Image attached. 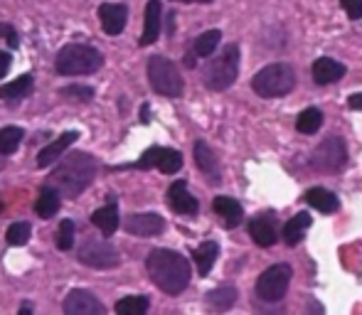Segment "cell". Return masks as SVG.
<instances>
[{"label":"cell","instance_id":"6da1fadb","mask_svg":"<svg viewBox=\"0 0 362 315\" xmlns=\"http://www.w3.org/2000/svg\"><path fill=\"white\" fill-rule=\"evenodd\" d=\"M146 268L151 281L168 296H177L190 283V261L170 249H156L146 258Z\"/></svg>","mask_w":362,"mask_h":315},{"label":"cell","instance_id":"7a4b0ae2","mask_svg":"<svg viewBox=\"0 0 362 315\" xmlns=\"http://www.w3.org/2000/svg\"><path fill=\"white\" fill-rule=\"evenodd\" d=\"M96 175V160L89 153H74L69 158H64L54 172L49 175V185L59 192L62 197H79L86 187L91 185Z\"/></svg>","mask_w":362,"mask_h":315},{"label":"cell","instance_id":"3957f363","mask_svg":"<svg viewBox=\"0 0 362 315\" xmlns=\"http://www.w3.org/2000/svg\"><path fill=\"white\" fill-rule=\"evenodd\" d=\"M104 57L89 44H67L57 54V72L64 77H79V74H94L101 69Z\"/></svg>","mask_w":362,"mask_h":315},{"label":"cell","instance_id":"277c9868","mask_svg":"<svg viewBox=\"0 0 362 315\" xmlns=\"http://www.w3.org/2000/svg\"><path fill=\"white\" fill-rule=\"evenodd\" d=\"M296 86V74L288 64L284 62H274L267 64L264 69H259L252 79V89L257 91L264 99H274V96H284L288 94Z\"/></svg>","mask_w":362,"mask_h":315},{"label":"cell","instance_id":"5b68a950","mask_svg":"<svg viewBox=\"0 0 362 315\" xmlns=\"http://www.w3.org/2000/svg\"><path fill=\"white\" fill-rule=\"evenodd\" d=\"M239 74V47L237 44H227L217 59H212L210 67L205 72V84L212 91H224L237 81Z\"/></svg>","mask_w":362,"mask_h":315},{"label":"cell","instance_id":"8992f818","mask_svg":"<svg viewBox=\"0 0 362 315\" xmlns=\"http://www.w3.org/2000/svg\"><path fill=\"white\" fill-rule=\"evenodd\" d=\"M148 79H151V86L163 96H175L182 94V79L177 67L165 57H151L148 59Z\"/></svg>","mask_w":362,"mask_h":315},{"label":"cell","instance_id":"52a82bcc","mask_svg":"<svg viewBox=\"0 0 362 315\" xmlns=\"http://www.w3.org/2000/svg\"><path fill=\"white\" fill-rule=\"evenodd\" d=\"M291 283V266L288 263H274L259 276L257 281V296L264 303H279L288 291Z\"/></svg>","mask_w":362,"mask_h":315},{"label":"cell","instance_id":"ba28073f","mask_svg":"<svg viewBox=\"0 0 362 315\" xmlns=\"http://www.w3.org/2000/svg\"><path fill=\"white\" fill-rule=\"evenodd\" d=\"M310 165L320 172H338L348 165V145L343 138L333 136V138H325L318 148L310 155Z\"/></svg>","mask_w":362,"mask_h":315},{"label":"cell","instance_id":"9c48e42d","mask_svg":"<svg viewBox=\"0 0 362 315\" xmlns=\"http://www.w3.org/2000/svg\"><path fill=\"white\" fill-rule=\"evenodd\" d=\"M79 261L94 268H114L119 263V254L104 239H86L79 249Z\"/></svg>","mask_w":362,"mask_h":315},{"label":"cell","instance_id":"30bf717a","mask_svg":"<svg viewBox=\"0 0 362 315\" xmlns=\"http://www.w3.org/2000/svg\"><path fill=\"white\" fill-rule=\"evenodd\" d=\"M136 167H141V170L158 167V170L165 172V175H173V172H177L182 167V155L173 148H151V150H146Z\"/></svg>","mask_w":362,"mask_h":315},{"label":"cell","instance_id":"8fae6325","mask_svg":"<svg viewBox=\"0 0 362 315\" xmlns=\"http://www.w3.org/2000/svg\"><path fill=\"white\" fill-rule=\"evenodd\" d=\"M124 227H126V232L134 237H156L165 230V222H163V217L156 215V212H144V215L126 217Z\"/></svg>","mask_w":362,"mask_h":315},{"label":"cell","instance_id":"7c38bea8","mask_svg":"<svg viewBox=\"0 0 362 315\" xmlns=\"http://www.w3.org/2000/svg\"><path fill=\"white\" fill-rule=\"evenodd\" d=\"M64 313L67 315H101L104 313V306H101V301L94 293L76 288V291H72L67 296V301H64Z\"/></svg>","mask_w":362,"mask_h":315},{"label":"cell","instance_id":"4fadbf2b","mask_svg":"<svg viewBox=\"0 0 362 315\" xmlns=\"http://www.w3.org/2000/svg\"><path fill=\"white\" fill-rule=\"evenodd\" d=\"M168 205H170V210L177 212V215H190V217L197 215V210H200L197 200L187 192L185 180H177L170 185V190H168Z\"/></svg>","mask_w":362,"mask_h":315},{"label":"cell","instance_id":"5bb4252c","mask_svg":"<svg viewBox=\"0 0 362 315\" xmlns=\"http://www.w3.org/2000/svg\"><path fill=\"white\" fill-rule=\"evenodd\" d=\"M99 20L101 28L109 35H119L126 28V20H129V8L121 3H104L99 8Z\"/></svg>","mask_w":362,"mask_h":315},{"label":"cell","instance_id":"9a60e30c","mask_svg":"<svg viewBox=\"0 0 362 315\" xmlns=\"http://www.w3.org/2000/svg\"><path fill=\"white\" fill-rule=\"evenodd\" d=\"M249 237L254 239V244L262 249H269L276 244V222L269 215H259L249 222Z\"/></svg>","mask_w":362,"mask_h":315},{"label":"cell","instance_id":"2e32d148","mask_svg":"<svg viewBox=\"0 0 362 315\" xmlns=\"http://www.w3.org/2000/svg\"><path fill=\"white\" fill-rule=\"evenodd\" d=\"M195 162H197V167L205 172L210 182H215V185H217V182H222L219 160H217V155L212 153V148L205 143V141H197V143H195Z\"/></svg>","mask_w":362,"mask_h":315},{"label":"cell","instance_id":"e0dca14e","mask_svg":"<svg viewBox=\"0 0 362 315\" xmlns=\"http://www.w3.org/2000/svg\"><path fill=\"white\" fill-rule=\"evenodd\" d=\"M345 77V64H340L338 59L330 57H320L313 62V79L315 84L325 86V84H335Z\"/></svg>","mask_w":362,"mask_h":315},{"label":"cell","instance_id":"ac0fdd59","mask_svg":"<svg viewBox=\"0 0 362 315\" xmlns=\"http://www.w3.org/2000/svg\"><path fill=\"white\" fill-rule=\"evenodd\" d=\"M212 210L222 217L224 227H229V230H234V227L242 225L244 210H242V205L234 200V197H224V195L215 197V202H212Z\"/></svg>","mask_w":362,"mask_h":315},{"label":"cell","instance_id":"d6986e66","mask_svg":"<svg viewBox=\"0 0 362 315\" xmlns=\"http://www.w3.org/2000/svg\"><path fill=\"white\" fill-rule=\"evenodd\" d=\"M160 15H163L160 0H148L146 28H144V35H141V40H139L141 47H148V44H153L158 40V35H160Z\"/></svg>","mask_w":362,"mask_h":315},{"label":"cell","instance_id":"ffe728a7","mask_svg":"<svg viewBox=\"0 0 362 315\" xmlns=\"http://www.w3.org/2000/svg\"><path fill=\"white\" fill-rule=\"evenodd\" d=\"M303 200L308 202L310 207H315L318 212H325V215L338 212V207H340L338 197H335L330 190H325V187H310V190L303 195Z\"/></svg>","mask_w":362,"mask_h":315},{"label":"cell","instance_id":"44dd1931","mask_svg":"<svg viewBox=\"0 0 362 315\" xmlns=\"http://www.w3.org/2000/svg\"><path fill=\"white\" fill-rule=\"evenodd\" d=\"M76 138H79V136H76L74 131H69V133H64L62 138H57L54 143H49L47 148H42V150H40V155H37V167L52 165V162L57 160V158H62V153L69 148V145L74 143Z\"/></svg>","mask_w":362,"mask_h":315},{"label":"cell","instance_id":"7402d4cb","mask_svg":"<svg viewBox=\"0 0 362 315\" xmlns=\"http://www.w3.org/2000/svg\"><path fill=\"white\" fill-rule=\"evenodd\" d=\"M308 227H310V215L308 212H298V215L291 217L288 225L284 227V242H286L288 246H298V244L303 242Z\"/></svg>","mask_w":362,"mask_h":315},{"label":"cell","instance_id":"603a6c76","mask_svg":"<svg viewBox=\"0 0 362 315\" xmlns=\"http://www.w3.org/2000/svg\"><path fill=\"white\" fill-rule=\"evenodd\" d=\"M59 197H62V195H59L52 185L42 187V190H40V195H37V202H35V212H37L42 220L54 217V215H57V210H59Z\"/></svg>","mask_w":362,"mask_h":315},{"label":"cell","instance_id":"cb8c5ba5","mask_svg":"<svg viewBox=\"0 0 362 315\" xmlns=\"http://www.w3.org/2000/svg\"><path fill=\"white\" fill-rule=\"evenodd\" d=\"M91 222H94V227H99L101 234L111 237L116 230H119V210H116V205L111 202V205L96 210L94 215H91Z\"/></svg>","mask_w":362,"mask_h":315},{"label":"cell","instance_id":"d4e9b609","mask_svg":"<svg viewBox=\"0 0 362 315\" xmlns=\"http://www.w3.org/2000/svg\"><path fill=\"white\" fill-rule=\"evenodd\" d=\"M192 256H195V263H197V273H200V276H207L219 256V246L215 242H202L200 246L192 251Z\"/></svg>","mask_w":362,"mask_h":315},{"label":"cell","instance_id":"484cf974","mask_svg":"<svg viewBox=\"0 0 362 315\" xmlns=\"http://www.w3.org/2000/svg\"><path fill=\"white\" fill-rule=\"evenodd\" d=\"M30 91H33V74H23L20 79L0 86V99L13 104V101H20V99H25V96H30Z\"/></svg>","mask_w":362,"mask_h":315},{"label":"cell","instance_id":"4316f807","mask_svg":"<svg viewBox=\"0 0 362 315\" xmlns=\"http://www.w3.org/2000/svg\"><path fill=\"white\" fill-rule=\"evenodd\" d=\"M320 126H323V114H320L318 109H303L298 114V119H296V129H298V133L303 136H313L320 131Z\"/></svg>","mask_w":362,"mask_h":315},{"label":"cell","instance_id":"83f0119b","mask_svg":"<svg viewBox=\"0 0 362 315\" xmlns=\"http://www.w3.org/2000/svg\"><path fill=\"white\" fill-rule=\"evenodd\" d=\"M207 303H210L215 311H229V308L237 303V288H232V286L215 288L212 293H207Z\"/></svg>","mask_w":362,"mask_h":315},{"label":"cell","instance_id":"f1b7e54d","mask_svg":"<svg viewBox=\"0 0 362 315\" xmlns=\"http://www.w3.org/2000/svg\"><path fill=\"white\" fill-rule=\"evenodd\" d=\"M23 143V129L18 126H5L0 129V155H10Z\"/></svg>","mask_w":362,"mask_h":315},{"label":"cell","instance_id":"f546056e","mask_svg":"<svg viewBox=\"0 0 362 315\" xmlns=\"http://www.w3.org/2000/svg\"><path fill=\"white\" fill-rule=\"evenodd\" d=\"M148 298L146 296H129V298H121L116 303V313L119 315H141L148 311Z\"/></svg>","mask_w":362,"mask_h":315},{"label":"cell","instance_id":"4dcf8cb0","mask_svg":"<svg viewBox=\"0 0 362 315\" xmlns=\"http://www.w3.org/2000/svg\"><path fill=\"white\" fill-rule=\"evenodd\" d=\"M219 40H222V32H219V30H210V32L200 35V37L195 40V52L192 54H197V57H210V54L217 49Z\"/></svg>","mask_w":362,"mask_h":315},{"label":"cell","instance_id":"1f68e13d","mask_svg":"<svg viewBox=\"0 0 362 315\" xmlns=\"http://www.w3.org/2000/svg\"><path fill=\"white\" fill-rule=\"evenodd\" d=\"M8 244H13V246H23V244H28L30 239V225L28 222H15V225L8 227Z\"/></svg>","mask_w":362,"mask_h":315},{"label":"cell","instance_id":"d6a6232c","mask_svg":"<svg viewBox=\"0 0 362 315\" xmlns=\"http://www.w3.org/2000/svg\"><path fill=\"white\" fill-rule=\"evenodd\" d=\"M72 244H74V222L64 220L57 230V246L62 251H67V249H72Z\"/></svg>","mask_w":362,"mask_h":315},{"label":"cell","instance_id":"836d02e7","mask_svg":"<svg viewBox=\"0 0 362 315\" xmlns=\"http://www.w3.org/2000/svg\"><path fill=\"white\" fill-rule=\"evenodd\" d=\"M59 94L64 96V99H74V101H91V96H94V91L89 89V86H79V84H74V86H64Z\"/></svg>","mask_w":362,"mask_h":315},{"label":"cell","instance_id":"e575fe53","mask_svg":"<svg viewBox=\"0 0 362 315\" xmlns=\"http://www.w3.org/2000/svg\"><path fill=\"white\" fill-rule=\"evenodd\" d=\"M343 10L348 13L350 20H360L362 18V0H340Z\"/></svg>","mask_w":362,"mask_h":315},{"label":"cell","instance_id":"d590c367","mask_svg":"<svg viewBox=\"0 0 362 315\" xmlns=\"http://www.w3.org/2000/svg\"><path fill=\"white\" fill-rule=\"evenodd\" d=\"M0 37L8 40L10 47H18V32H15V28H10V25L0 23Z\"/></svg>","mask_w":362,"mask_h":315},{"label":"cell","instance_id":"8d00e7d4","mask_svg":"<svg viewBox=\"0 0 362 315\" xmlns=\"http://www.w3.org/2000/svg\"><path fill=\"white\" fill-rule=\"evenodd\" d=\"M8 69H10V54L0 52V79L8 74Z\"/></svg>","mask_w":362,"mask_h":315},{"label":"cell","instance_id":"74e56055","mask_svg":"<svg viewBox=\"0 0 362 315\" xmlns=\"http://www.w3.org/2000/svg\"><path fill=\"white\" fill-rule=\"evenodd\" d=\"M348 106H350V109H355V111H362V94H353V96H350Z\"/></svg>","mask_w":362,"mask_h":315},{"label":"cell","instance_id":"f35d334b","mask_svg":"<svg viewBox=\"0 0 362 315\" xmlns=\"http://www.w3.org/2000/svg\"><path fill=\"white\" fill-rule=\"evenodd\" d=\"M185 64H187V67H195V54H187V57H185Z\"/></svg>","mask_w":362,"mask_h":315},{"label":"cell","instance_id":"ab89813d","mask_svg":"<svg viewBox=\"0 0 362 315\" xmlns=\"http://www.w3.org/2000/svg\"><path fill=\"white\" fill-rule=\"evenodd\" d=\"M177 3H212V0H177Z\"/></svg>","mask_w":362,"mask_h":315},{"label":"cell","instance_id":"60d3db41","mask_svg":"<svg viewBox=\"0 0 362 315\" xmlns=\"http://www.w3.org/2000/svg\"><path fill=\"white\" fill-rule=\"evenodd\" d=\"M0 212H3V202H0Z\"/></svg>","mask_w":362,"mask_h":315},{"label":"cell","instance_id":"b9f144b4","mask_svg":"<svg viewBox=\"0 0 362 315\" xmlns=\"http://www.w3.org/2000/svg\"><path fill=\"white\" fill-rule=\"evenodd\" d=\"M0 165H3V162H0Z\"/></svg>","mask_w":362,"mask_h":315}]
</instances>
